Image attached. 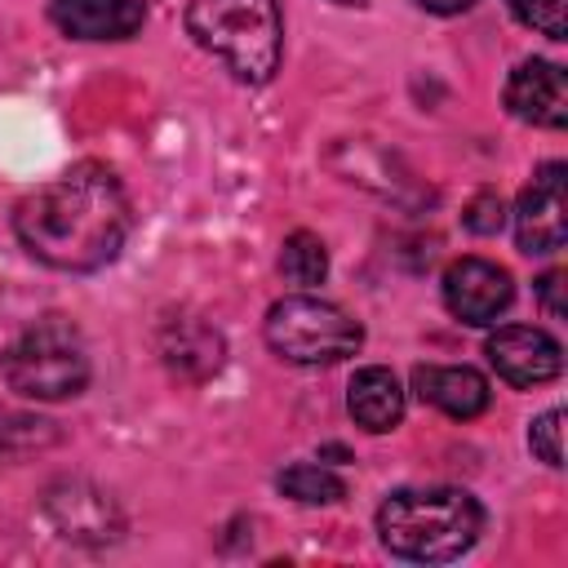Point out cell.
Returning a JSON list of instances; mask_svg holds the SVG:
<instances>
[{
  "label": "cell",
  "instance_id": "cell-1",
  "mask_svg": "<svg viewBox=\"0 0 568 568\" xmlns=\"http://www.w3.org/2000/svg\"><path fill=\"white\" fill-rule=\"evenodd\" d=\"M133 226L129 195L106 164H71L13 209V231L31 257L58 271L106 266Z\"/></svg>",
  "mask_w": 568,
  "mask_h": 568
},
{
  "label": "cell",
  "instance_id": "cell-2",
  "mask_svg": "<svg viewBox=\"0 0 568 568\" xmlns=\"http://www.w3.org/2000/svg\"><path fill=\"white\" fill-rule=\"evenodd\" d=\"M484 528V510L466 488H399L377 510L382 546L413 564L462 559Z\"/></svg>",
  "mask_w": 568,
  "mask_h": 568
},
{
  "label": "cell",
  "instance_id": "cell-3",
  "mask_svg": "<svg viewBox=\"0 0 568 568\" xmlns=\"http://www.w3.org/2000/svg\"><path fill=\"white\" fill-rule=\"evenodd\" d=\"M186 31L244 84H266L280 67L284 18L275 0H191Z\"/></svg>",
  "mask_w": 568,
  "mask_h": 568
},
{
  "label": "cell",
  "instance_id": "cell-4",
  "mask_svg": "<svg viewBox=\"0 0 568 568\" xmlns=\"http://www.w3.org/2000/svg\"><path fill=\"white\" fill-rule=\"evenodd\" d=\"M4 382L27 399H67L89 382V355L71 320L44 315L27 324L4 351Z\"/></svg>",
  "mask_w": 568,
  "mask_h": 568
},
{
  "label": "cell",
  "instance_id": "cell-5",
  "mask_svg": "<svg viewBox=\"0 0 568 568\" xmlns=\"http://www.w3.org/2000/svg\"><path fill=\"white\" fill-rule=\"evenodd\" d=\"M266 342L288 364H337L359 351L364 333L342 306L311 293H293L266 311Z\"/></svg>",
  "mask_w": 568,
  "mask_h": 568
},
{
  "label": "cell",
  "instance_id": "cell-6",
  "mask_svg": "<svg viewBox=\"0 0 568 568\" xmlns=\"http://www.w3.org/2000/svg\"><path fill=\"white\" fill-rule=\"evenodd\" d=\"M515 240L524 253H559L568 244V169L541 164L515 204Z\"/></svg>",
  "mask_w": 568,
  "mask_h": 568
},
{
  "label": "cell",
  "instance_id": "cell-7",
  "mask_svg": "<svg viewBox=\"0 0 568 568\" xmlns=\"http://www.w3.org/2000/svg\"><path fill=\"white\" fill-rule=\"evenodd\" d=\"M510 297H515L510 275L488 257H462L444 271V306L462 324H497Z\"/></svg>",
  "mask_w": 568,
  "mask_h": 568
},
{
  "label": "cell",
  "instance_id": "cell-8",
  "mask_svg": "<svg viewBox=\"0 0 568 568\" xmlns=\"http://www.w3.org/2000/svg\"><path fill=\"white\" fill-rule=\"evenodd\" d=\"M484 351H488V364L510 386H541V382L559 377V368H564V346L546 328H528V324L497 328Z\"/></svg>",
  "mask_w": 568,
  "mask_h": 568
},
{
  "label": "cell",
  "instance_id": "cell-9",
  "mask_svg": "<svg viewBox=\"0 0 568 568\" xmlns=\"http://www.w3.org/2000/svg\"><path fill=\"white\" fill-rule=\"evenodd\" d=\"M506 106L515 120L537 124V129H564L568 124V80L564 67L528 58L510 71L506 80Z\"/></svg>",
  "mask_w": 568,
  "mask_h": 568
},
{
  "label": "cell",
  "instance_id": "cell-10",
  "mask_svg": "<svg viewBox=\"0 0 568 568\" xmlns=\"http://www.w3.org/2000/svg\"><path fill=\"white\" fill-rule=\"evenodd\" d=\"M49 18L75 40H129L146 9L142 0H49Z\"/></svg>",
  "mask_w": 568,
  "mask_h": 568
},
{
  "label": "cell",
  "instance_id": "cell-11",
  "mask_svg": "<svg viewBox=\"0 0 568 568\" xmlns=\"http://www.w3.org/2000/svg\"><path fill=\"white\" fill-rule=\"evenodd\" d=\"M413 390L422 395V404L448 413V417H479L488 408V382L484 373L466 368V364H417L413 368Z\"/></svg>",
  "mask_w": 568,
  "mask_h": 568
},
{
  "label": "cell",
  "instance_id": "cell-12",
  "mask_svg": "<svg viewBox=\"0 0 568 568\" xmlns=\"http://www.w3.org/2000/svg\"><path fill=\"white\" fill-rule=\"evenodd\" d=\"M346 408H351V417H355L364 430L382 435V430H395V426H399V417H404V390H399V382H395L390 368L373 364V368H359V373L351 377Z\"/></svg>",
  "mask_w": 568,
  "mask_h": 568
},
{
  "label": "cell",
  "instance_id": "cell-13",
  "mask_svg": "<svg viewBox=\"0 0 568 568\" xmlns=\"http://www.w3.org/2000/svg\"><path fill=\"white\" fill-rule=\"evenodd\" d=\"M280 271H284V280L297 284V288L324 284V275H328L324 240L311 235V231H293V235L284 240V248H280Z\"/></svg>",
  "mask_w": 568,
  "mask_h": 568
},
{
  "label": "cell",
  "instance_id": "cell-14",
  "mask_svg": "<svg viewBox=\"0 0 568 568\" xmlns=\"http://www.w3.org/2000/svg\"><path fill=\"white\" fill-rule=\"evenodd\" d=\"M280 493L293 497V501H306V506H324V501H337L346 497V484L342 475H333L328 466H315V462H297L280 475Z\"/></svg>",
  "mask_w": 568,
  "mask_h": 568
},
{
  "label": "cell",
  "instance_id": "cell-15",
  "mask_svg": "<svg viewBox=\"0 0 568 568\" xmlns=\"http://www.w3.org/2000/svg\"><path fill=\"white\" fill-rule=\"evenodd\" d=\"M510 4V13L524 22V27H532V31H541V36H550V40H564V4L568 0H506Z\"/></svg>",
  "mask_w": 568,
  "mask_h": 568
},
{
  "label": "cell",
  "instance_id": "cell-16",
  "mask_svg": "<svg viewBox=\"0 0 568 568\" xmlns=\"http://www.w3.org/2000/svg\"><path fill=\"white\" fill-rule=\"evenodd\" d=\"M559 435H564V413H559V408L541 413V417L532 422V430H528V444H532V453H537L546 466H564V444H559Z\"/></svg>",
  "mask_w": 568,
  "mask_h": 568
},
{
  "label": "cell",
  "instance_id": "cell-17",
  "mask_svg": "<svg viewBox=\"0 0 568 568\" xmlns=\"http://www.w3.org/2000/svg\"><path fill=\"white\" fill-rule=\"evenodd\" d=\"M501 195L497 191H484V195H475L470 204H466V213H462V222L475 231V235H493V231H501Z\"/></svg>",
  "mask_w": 568,
  "mask_h": 568
},
{
  "label": "cell",
  "instance_id": "cell-18",
  "mask_svg": "<svg viewBox=\"0 0 568 568\" xmlns=\"http://www.w3.org/2000/svg\"><path fill=\"white\" fill-rule=\"evenodd\" d=\"M559 288H564V271H546L541 280H537V297H541V306L559 320L568 306H564V297H559Z\"/></svg>",
  "mask_w": 568,
  "mask_h": 568
},
{
  "label": "cell",
  "instance_id": "cell-19",
  "mask_svg": "<svg viewBox=\"0 0 568 568\" xmlns=\"http://www.w3.org/2000/svg\"><path fill=\"white\" fill-rule=\"evenodd\" d=\"M426 13H462V9H470L475 0H417Z\"/></svg>",
  "mask_w": 568,
  "mask_h": 568
},
{
  "label": "cell",
  "instance_id": "cell-20",
  "mask_svg": "<svg viewBox=\"0 0 568 568\" xmlns=\"http://www.w3.org/2000/svg\"><path fill=\"white\" fill-rule=\"evenodd\" d=\"M333 4H364V0H333Z\"/></svg>",
  "mask_w": 568,
  "mask_h": 568
}]
</instances>
